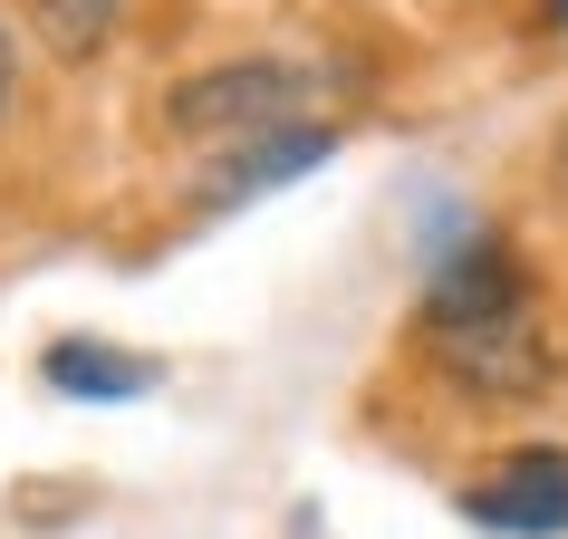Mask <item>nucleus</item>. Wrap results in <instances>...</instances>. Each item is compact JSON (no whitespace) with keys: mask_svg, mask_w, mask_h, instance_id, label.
<instances>
[{"mask_svg":"<svg viewBox=\"0 0 568 539\" xmlns=\"http://www.w3.org/2000/svg\"><path fill=\"white\" fill-rule=\"evenodd\" d=\"M405 337L463 405H530L568 376V318L549 308L539 270L481 222H463L424 251V289H415Z\"/></svg>","mask_w":568,"mask_h":539,"instance_id":"nucleus-1","label":"nucleus"},{"mask_svg":"<svg viewBox=\"0 0 568 539\" xmlns=\"http://www.w3.org/2000/svg\"><path fill=\"white\" fill-rule=\"evenodd\" d=\"M318 96H328V78L308 59H280V49L270 59H212V68L164 88V125L232 154V145L280 135V125H318Z\"/></svg>","mask_w":568,"mask_h":539,"instance_id":"nucleus-2","label":"nucleus"},{"mask_svg":"<svg viewBox=\"0 0 568 539\" xmlns=\"http://www.w3.org/2000/svg\"><path fill=\"white\" fill-rule=\"evenodd\" d=\"M453 510L473 530H501V539H568V444H510L491 452Z\"/></svg>","mask_w":568,"mask_h":539,"instance_id":"nucleus-3","label":"nucleus"},{"mask_svg":"<svg viewBox=\"0 0 568 539\" xmlns=\"http://www.w3.org/2000/svg\"><path fill=\"white\" fill-rule=\"evenodd\" d=\"M39 386L68 405H145V395H164V357H135L116 337H59L39 357Z\"/></svg>","mask_w":568,"mask_h":539,"instance_id":"nucleus-4","label":"nucleus"},{"mask_svg":"<svg viewBox=\"0 0 568 539\" xmlns=\"http://www.w3.org/2000/svg\"><path fill=\"white\" fill-rule=\"evenodd\" d=\"M337 154V125L318 116V125H280V135H261V145H232L222 164H212V183H203V203L212 212H232V203H251V193H280L290 174H308V164H328Z\"/></svg>","mask_w":568,"mask_h":539,"instance_id":"nucleus-5","label":"nucleus"},{"mask_svg":"<svg viewBox=\"0 0 568 539\" xmlns=\"http://www.w3.org/2000/svg\"><path fill=\"white\" fill-rule=\"evenodd\" d=\"M125 0H30V30L49 59H97L106 39H116Z\"/></svg>","mask_w":568,"mask_h":539,"instance_id":"nucleus-6","label":"nucleus"},{"mask_svg":"<svg viewBox=\"0 0 568 539\" xmlns=\"http://www.w3.org/2000/svg\"><path fill=\"white\" fill-rule=\"evenodd\" d=\"M10 96H20V39L0 30V116H10Z\"/></svg>","mask_w":568,"mask_h":539,"instance_id":"nucleus-7","label":"nucleus"},{"mask_svg":"<svg viewBox=\"0 0 568 539\" xmlns=\"http://www.w3.org/2000/svg\"><path fill=\"white\" fill-rule=\"evenodd\" d=\"M549 30H568V0H549Z\"/></svg>","mask_w":568,"mask_h":539,"instance_id":"nucleus-8","label":"nucleus"}]
</instances>
